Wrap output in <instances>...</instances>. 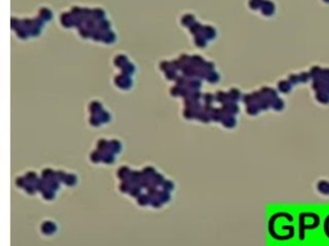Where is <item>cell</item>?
Here are the masks:
<instances>
[{"mask_svg":"<svg viewBox=\"0 0 329 246\" xmlns=\"http://www.w3.org/2000/svg\"><path fill=\"white\" fill-rule=\"evenodd\" d=\"M316 99L320 101V103L327 104V103H329V94L327 91H318Z\"/></svg>","mask_w":329,"mask_h":246,"instance_id":"obj_1","label":"cell"},{"mask_svg":"<svg viewBox=\"0 0 329 246\" xmlns=\"http://www.w3.org/2000/svg\"><path fill=\"white\" fill-rule=\"evenodd\" d=\"M318 189L321 194H329V182L327 181H320L318 185Z\"/></svg>","mask_w":329,"mask_h":246,"instance_id":"obj_2","label":"cell"},{"mask_svg":"<svg viewBox=\"0 0 329 246\" xmlns=\"http://www.w3.org/2000/svg\"><path fill=\"white\" fill-rule=\"evenodd\" d=\"M279 90L283 92H288L291 90V82L289 81H282L279 82Z\"/></svg>","mask_w":329,"mask_h":246,"instance_id":"obj_3","label":"cell"},{"mask_svg":"<svg viewBox=\"0 0 329 246\" xmlns=\"http://www.w3.org/2000/svg\"><path fill=\"white\" fill-rule=\"evenodd\" d=\"M321 72H323V71H321L320 68L315 67V68H312V69H311V72H310V76H312V77L315 78V79H318V78H320V77H321Z\"/></svg>","mask_w":329,"mask_h":246,"instance_id":"obj_4","label":"cell"},{"mask_svg":"<svg viewBox=\"0 0 329 246\" xmlns=\"http://www.w3.org/2000/svg\"><path fill=\"white\" fill-rule=\"evenodd\" d=\"M321 79H324L325 82H329V69H324L321 72Z\"/></svg>","mask_w":329,"mask_h":246,"instance_id":"obj_5","label":"cell"},{"mask_svg":"<svg viewBox=\"0 0 329 246\" xmlns=\"http://www.w3.org/2000/svg\"><path fill=\"white\" fill-rule=\"evenodd\" d=\"M310 77V75L307 73H302V75H299V82H302V81H307Z\"/></svg>","mask_w":329,"mask_h":246,"instance_id":"obj_6","label":"cell"},{"mask_svg":"<svg viewBox=\"0 0 329 246\" xmlns=\"http://www.w3.org/2000/svg\"><path fill=\"white\" fill-rule=\"evenodd\" d=\"M324 91H327L329 94V82H327V86H325V90Z\"/></svg>","mask_w":329,"mask_h":246,"instance_id":"obj_7","label":"cell"}]
</instances>
